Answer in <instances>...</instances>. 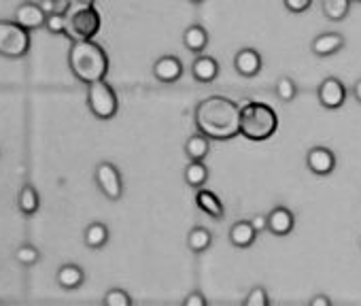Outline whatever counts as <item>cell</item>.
<instances>
[{
	"instance_id": "1",
	"label": "cell",
	"mask_w": 361,
	"mask_h": 306,
	"mask_svg": "<svg viewBox=\"0 0 361 306\" xmlns=\"http://www.w3.org/2000/svg\"><path fill=\"white\" fill-rule=\"evenodd\" d=\"M194 123L209 140H232L240 134V106L226 96H209L196 104Z\"/></svg>"
},
{
	"instance_id": "2",
	"label": "cell",
	"mask_w": 361,
	"mask_h": 306,
	"mask_svg": "<svg viewBox=\"0 0 361 306\" xmlns=\"http://www.w3.org/2000/svg\"><path fill=\"white\" fill-rule=\"evenodd\" d=\"M68 68L77 81L94 85L109 75V56L94 41H73L68 49Z\"/></svg>"
},
{
	"instance_id": "3",
	"label": "cell",
	"mask_w": 361,
	"mask_h": 306,
	"mask_svg": "<svg viewBox=\"0 0 361 306\" xmlns=\"http://www.w3.org/2000/svg\"><path fill=\"white\" fill-rule=\"evenodd\" d=\"M238 106H240V134L247 140L262 142L276 134L279 115L270 104L243 100V102H238Z\"/></svg>"
},
{
	"instance_id": "4",
	"label": "cell",
	"mask_w": 361,
	"mask_h": 306,
	"mask_svg": "<svg viewBox=\"0 0 361 306\" xmlns=\"http://www.w3.org/2000/svg\"><path fill=\"white\" fill-rule=\"evenodd\" d=\"M32 47L30 32L18 26L16 22L0 20V56L9 60H20L28 56Z\"/></svg>"
},
{
	"instance_id": "5",
	"label": "cell",
	"mask_w": 361,
	"mask_h": 306,
	"mask_svg": "<svg viewBox=\"0 0 361 306\" xmlns=\"http://www.w3.org/2000/svg\"><path fill=\"white\" fill-rule=\"evenodd\" d=\"M87 109L100 121L113 119L119 111L115 90L106 81H98L94 85H87Z\"/></svg>"
},
{
	"instance_id": "6",
	"label": "cell",
	"mask_w": 361,
	"mask_h": 306,
	"mask_svg": "<svg viewBox=\"0 0 361 306\" xmlns=\"http://www.w3.org/2000/svg\"><path fill=\"white\" fill-rule=\"evenodd\" d=\"M102 28V18L100 13L94 9H83V11H75L68 18V39L73 41H92Z\"/></svg>"
},
{
	"instance_id": "7",
	"label": "cell",
	"mask_w": 361,
	"mask_h": 306,
	"mask_svg": "<svg viewBox=\"0 0 361 306\" xmlns=\"http://www.w3.org/2000/svg\"><path fill=\"white\" fill-rule=\"evenodd\" d=\"M94 177H96V183H98L100 192H102L109 200H113V202L121 200V196H123V179H121V173H119V169H117L115 164H111V162H100V164L96 166Z\"/></svg>"
},
{
	"instance_id": "8",
	"label": "cell",
	"mask_w": 361,
	"mask_h": 306,
	"mask_svg": "<svg viewBox=\"0 0 361 306\" xmlns=\"http://www.w3.org/2000/svg\"><path fill=\"white\" fill-rule=\"evenodd\" d=\"M317 98H319V104L323 109H329V111L342 109L346 102V87L338 77H327L319 83Z\"/></svg>"
},
{
	"instance_id": "9",
	"label": "cell",
	"mask_w": 361,
	"mask_h": 306,
	"mask_svg": "<svg viewBox=\"0 0 361 306\" xmlns=\"http://www.w3.org/2000/svg\"><path fill=\"white\" fill-rule=\"evenodd\" d=\"M45 20H47V13L43 11L41 5H35V3H22L13 11V22L28 32L45 28Z\"/></svg>"
},
{
	"instance_id": "10",
	"label": "cell",
	"mask_w": 361,
	"mask_h": 306,
	"mask_svg": "<svg viewBox=\"0 0 361 306\" xmlns=\"http://www.w3.org/2000/svg\"><path fill=\"white\" fill-rule=\"evenodd\" d=\"M306 166L317 177H327L336 169V156L327 147H312L306 153Z\"/></svg>"
},
{
	"instance_id": "11",
	"label": "cell",
	"mask_w": 361,
	"mask_h": 306,
	"mask_svg": "<svg viewBox=\"0 0 361 306\" xmlns=\"http://www.w3.org/2000/svg\"><path fill=\"white\" fill-rule=\"evenodd\" d=\"M262 66H264L262 54H259L257 49H253V47H243V49H238L236 56H234V71H236L240 77H245V79L257 77V75L262 73Z\"/></svg>"
},
{
	"instance_id": "12",
	"label": "cell",
	"mask_w": 361,
	"mask_h": 306,
	"mask_svg": "<svg viewBox=\"0 0 361 306\" xmlns=\"http://www.w3.org/2000/svg\"><path fill=\"white\" fill-rule=\"evenodd\" d=\"M346 39L340 32H321L310 41V51L317 58H329L334 54H338L340 49H344Z\"/></svg>"
},
{
	"instance_id": "13",
	"label": "cell",
	"mask_w": 361,
	"mask_h": 306,
	"mask_svg": "<svg viewBox=\"0 0 361 306\" xmlns=\"http://www.w3.org/2000/svg\"><path fill=\"white\" fill-rule=\"evenodd\" d=\"M153 77L161 83H176L183 77V62L176 56H161L153 62Z\"/></svg>"
},
{
	"instance_id": "14",
	"label": "cell",
	"mask_w": 361,
	"mask_h": 306,
	"mask_svg": "<svg viewBox=\"0 0 361 306\" xmlns=\"http://www.w3.org/2000/svg\"><path fill=\"white\" fill-rule=\"evenodd\" d=\"M295 228V215L287 207H274L268 213V232L274 236H287Z\"/></svg>"
},
{
	"instance_id": "15",
	"label": "cell",
	"mask_w": 361,
	"mask_h": 306,
	"mask_svg": "<svg viewBox=\"0 0 361 306\" xmlns=\"http://www.w3.org/2000/svg\"><path fill=\"white\" fill-rule=\"evenodd\" d=\"M56 283L64 289V291H75L85 283V272L81 266L77 264H64L58 272H56Z\"/></svg>"
},
{
	"instance_id": "16",
	"label": "cell",
	"mask_w": 361,
	"mask_h": 306,
	"mask_svg": "<svg viewBox=\"0 0 361 306\" xmlns=\"http://www.w3.org/2000/svg\"><path fill=\"white\" fill-rule=\"evenodd\" d=\"M192 75L198 83H213L219 77V62L211 56H198L192 64Z\"/></svg>"
},
{
	"instance_id": "17",
	"label": "cell",
	"mask_w": 361,
	"mask_h": 306,
	"mask_svg": "<svg viewBox=\"0 0 361 306\" xmlns=\"http://www.w3.org/2000/svg\"><path fill=\"white\" fill-rule=\"evenodd\" d=\"M255 238H257V232H255V228H253L251 221L240 219V221H236L230 228V243L236 249H249L255 243Z\"/></svg>"
},
{
	"instance_id": "18",
	"label": "cell",
	"mask_w": 361,
	"mask_h": 306,
	"mask_svg": "<svg viewBox=\"0 0 361 306\" xmlns=\"http://www.w3.org/2000/svg\"><path fill=\"white\" fill-rule=\"evenodd\" d=\"M196 207L202 213H207L209 217H213V219H224V215H226V209H224L221 200L211 190H198V194H196Z\"/></svg>"
},
{
	"instance_id": "19",
	"label": "cell",
	"mask_w": 361,
	"mask_h": 306,
	"mask_svg": "<svg viewBox=\"0 0 361 306\" xmlns=\"http://www.w3.org/2000/svg\"><path fill=\"white\" fill-rule=\"evenodd\" d=\"M209 153H211V140L204 134L196 132L185 140V156L190 158V162H204Z\"/></svg>"
},
{
	"instance_id": "20",
	"label": "cell",
	"mask_w": 361,
	"mask_h": 306,
	"mask_svg": "<svg viewBox=\"0 0 361 306\" xmlns=\"http://www.w3.org/2000/svg\"><path fill=\"white\" fill-rule=\"evenodd\" d=\"M183 47L192 54H202L209 47V32L200 24L188 26L183 32Z\"/></svg>"
},
{
	"instance_id": "21",
	"label": "cell",
	"mask_w": 361,
	"mask_h": 306,
	"mask_svg": "<svg viewBox=\"0 0 361 306\" xmlns=\"http://www.w3.org/2000/svg\"><path fill=\"white\" fill-rule=\"evenodd\" d=\"M353 0H323L321 3V13L329 22H344L348 11H350Z\"/></svg>"
},
{
	"instance_id": "22",
	"label": "cell",
	"mask_w": 361,
	"mask_h": 306,
	"mask_svg": "<svg viewBox=\"0 0 361 306\" xmlns=\"http://www.w3.org/2000/svg\"><path fill=\"white\" fill-rule=\"evenodd\" d=\"M183 179L192 190H202L209 181V169L204 166V162H190L185 166Z\"/></svg>"
},
{
	"instance_id": "23",
	"label": "cell",
	"mask_w": 361,
	"mask_h": 306,
	"mask_svg": "<svg viewBox=\"0 0 361 306\" xmlns=\"http://www.w3.org/2000/svg\"><path fill=\"white\" fill-rule=\"evenodd\" d=\"M83 240L90 249H102L109 243V228L102 221H94L85 228Z\"/></svg>"
},
{
	"instance_id": "24",
	"label": "cell",
	"mask_w": 361,
	"mask_h": 306,
	"mask_svg": "<svg viewBox=\"0 0 361 306\" xmlns=\"http://www.w3.org/2000/svg\"><path fill=\"white\" fill-rule=\"evenodd\" d=\"M18 207L20 211L26 215V217H32L37 215L39 207H41V198H39V192L32 188V185H24L20 196H18Z\"/></svg>"
},
{
	"instance_id": "25",
	"label": "cell",
	"mask_w": 361,
	"mask_h": 306,
	"mask_svg": "<svg viewBox=\"0 0 361 306\" xmlns=\"http://www.w3.org/2000/svg\"><path fill=\"white\" fill-rule=\"evenodd\" d=\"M213 245V234L207 230V228H192L190 234H188V247L194 251V253H204L207 249H211Z\"/></svg>"
},
{
	"instance_id": "26",
	"label": "cell",
	"mask_w": 361,
	"mask_h": 306,
	"mask_svg": "<svg viewBox=\"0 0 361 306\" xmlns=\"http://www.w3.org/2000/svg\"><path fill=\"white\" fill-rule=\"evenodd\" d=\"M274 92H276L281 102H291L298 96V85L291 77H281L274 85Z\"/></svg>"
},
{
	"instance_id": "27",
	"label": "cell",
	"mask_w": 361,
	"mask_h": 306,
	"mask_svg": "<svg viewBox=\"0 0 361 306\" xmlns=\"http://www.w3.org/2000/svg\"><path fill=\"white\" fill-rule=\"evenodd\" d=\"M16 259H18L22 266L30 268V266H35V264L41 259V251H39L35 245L24 243V245H20V247H18V251H16Z\"/></svg>"
},
{
	"instance_id": "28",
	"label": "cell",
	"mask_w": 361,
	"mask_h": 306,
	"mask_svg": "<svg viewBox=\"0 0 361 306\" xmlns=\"http://www.w3.org/2000/svg\"><path fill=\"white\" fill-rule=\"evenodd\" d=\"M45 30L49 35H68V18L64 13H49L45 20Z\"/></svg>"
},
{
	"instance_id": "29",
	"label": "cell",
	"mask_w": 361,
	"mask_h": 306,
	"mask_svg": "<svg viewBox=\"0 0 361 306\" xmlns=\"http://www.w3.org/2000/svg\"><path fill=\"white\" fill-rule=\"evenodd\" d=\"M102 306H132V298L126 289L113 287L104 293L102 298Z\"/></svg>"
},
{
	"instance_id": "30",
	"label": "cell",
	"mask_w": 361,
	"mask_h": 306,
	"mask_svg": "<svg viewBox=\"0 0 361 306\" xmlns=\"http://www.w3.org/2000/svg\"><path fill=\"white\" fill-rule=\"evenodd\" d=\"M243 306H270V298H268L266 287L255 285V287L249 291V295H247V300H245Z\"/></svg>"
},
{
	"instance_id": "31",
	"label": "cell",
	"mask_w": 361,
	"mask_h": 306,
	"mask_svg": "<svg viewBox=\"0 0 361 306\" xmlns=\"http://www.w3.org/2000/svg\"><path fill=\"white\" fill-rule=\"evenodd\" d=\"M283 5L289 13L293 16H300L304 11H308L312 7V0H283Z\"/></svg>"
},
{
	"instance_id": "32",
	"label": "cell",
	"mask_w": 361,
	"mask_h": 306,
	"mask_svg": "<svg viewBox=\"0 0 361 306\" xmlns=\"http://www.w3.org/2000/svg\"><path fill=\"white\" fill-rule=\"evenodd\" d=\"M180 306H207V298L202 291H190Z\"/></svg>"
},
{
	"instance_id": "33",
	"label": "cell",
	"mask_w": 361,
	"mask_h": 306,
	"mask_svg": "<svg viewBox=\"0 0 361 306\" xmlns=\"http://www.w3.org/2000/svg\"><path fill=\"white\" fill-rule=\"evenodd\" d=\"M251 224H253L255 232H257V234H262V232H266V230H268V215H255V217L251 219Z\"/></svg>"
},
{
	"instance_id": "34",
	"label": "cell",
	"mask_w": 361,
	"mask_h": 306,
	"mask_svg": "<svg viewBox=\"0 0 361 306\" xmlns=\"http://www.w3.org/2000/svg\"><path fill=\"white\" fill-rule=\"evenodd\" d=\"M68 3L75 11H83V9H94L96 0H68Z\"/></svg>"
},
{
	"instance_id": "35",
	"label": "cell",
	"mask_w": 361,
	"mask_h": 306,
	"mask_svg": "<svg viewBox=\"0 0 361 306\" xmlns=\"http://www.w3.org/2000/svg\"><path fill=\"white\" fill-rule=\"evenodd\" d=\"M308 306H331V300L325 293H317L314 298H310Z\"/></svg>"
},
{
	"instance_id": "36",
	"label": "cell",
	"mask_w": 361,
	"mask_h": 306,
	"mask_svg": "<svg viewBox=\"0 0 361 306\" xmlns=\"http://www.w3.org/2000/svg\"><path fill=\"white\" fill-rule=\"evenodd\" d=\"M353 96H355V100L361 104V79L355 81V85H353Z\"/></svg>"
},
{
	"instance_id": "37",
	"label": "cell",
	"mask_w": 361,
	"mask_h": 306,
	"mask_svg": "<svg viewBox=\"0 0 361 306\" xmlns=\"http://www.w3.org/2000/svg\"><path fill=\"white\" fill-rule=\"evenodd\" d=\"M188 3H192V5H202L204 0H188Z\"/></svg>"
},
{
	"instance_id": "38",
	"label": "cell",
	"mask_w": 361,
	"mask_h": 306,
	"mask_svg": "<svg viewBox=\"0 0 361 306\" xmlns=\"http://www.w3.org/2000/svg\"><path fill=\"white\" fill-rule=\"evenodd\" d=\"M41 3H54L56 5V3H60V0H41Z\"/></svg>"
},
{
	"instance_id": "39",
	"label": "cell",
	"mask_w": 361,
	"mask_h": 306,
	"mask_svg": "<svg viewBox=\"0 0 361 306\" xmlns=\"http://www.w3.org/2000/svg\"><path fill=\"white\" fill-rule=\"evenodd\" d=\"M353 3H361V0H353Z\"/></svg>"
},
{
	"instance_id": "40",
	"label": "cell",
	"mask_w": 361,
	"mask_h": 306,
	"mask_svg": "<svg viewBox=\"0 0 361 306\" xmlns=\"http://www.w3.org/2000/svg\"><path fill=\"white\" fill-rule=\"evenodd\" d=\"M0 306H3V304H0Z\"/></svg>"
},
{
	"instance_id": "41",
	"label": "cell",
	"mask_w": 361,
	"mask_h": 306,
	"mask_svg": "<svg viewBox=\"0 0 361 306\" xmlns=\"http://www.w3.org/2000/svg\"><path fill=\"white\" fill-rule=\"evenodd\" d=\"M359 245H361V243H359Z\"/></svg>"
}]
</instances>
